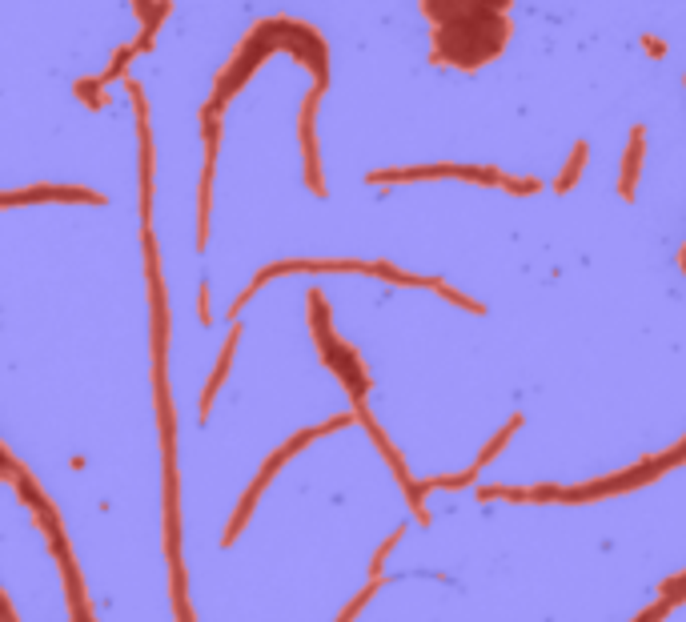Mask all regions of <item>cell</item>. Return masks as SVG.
I'll return each mask as SVG.
<instances>
[{
	"label": "cell",
	"instance_id": "cell-1",
	"mask_svg": "<svg viewBox=\"0 0 686 622\" xmlns=\"http://www.w3.org/2000/svg\"><path fill=\"white\" fill-rule=\"evenodd\" d=\"M506 41H510V21H506V13L434 25V61H438V65H454V69H462V73H474V69L490 65V61L506 49Z\"/></svg>",
	"mask_w": 686,
	"mask_h": 622
},
{
	"label": "cell",
	"instance_id": "cell-2",
	"mask_svg": "<svg viewBox=\"0 0 686 622\" xmlns=\"http://www.w3.org/2000/svg\"><path fill=\"white\" fill-rule=\"evenodd\" d=\"M510 0H422V13L434 25H450V21H466V17H490V13H506Z\"/></svg>",
	"mask_w": 686,
	"mask_h": 622
},
{
	"label": "cell",
	"instance_id": "cell-3",
	"mask_svg": "<svg viewBox=\"0 0 686 622\" xmlns=\"http://www.w3.org/2000/svg\"><path fill=\"white\" fill-rule=\"evenodd\" d=\"M17 201H85V205H101L105 197L93 193V189H65V185H37V189H25V193H9L5 205H17Z\"/></svg>",
	"mask_w": 686,
	"mask_h": 622
},
{
	"label": "cell",
	"instance_id": "cell-4",
	"mask_svg": "<svg viewBox=\"0 0 686 622\" xmlns=\"http://www.w3.org/2000/svg\"><path fill=\"white\" fill-rule=\"evenodd\" d=\"M233 342H237V330L229 334V342H225V350H221V362H217V370H213V378H209V390H205V402H201V418H209V406H213V394H217V386H221V378L229 374V354H233Z\"/></svg>",
	"mask_w": 686,
	"mask_h": 622
},
{
	"label": "cell",
	"instance_id": "cell-5",
	"mask_svg": "<svg viewBox=\"0 0 686 622\" xmlns=\"http://www.w3.org/2000/svg\"><path fill=\"white\" fill-rule=\"evenodd\" d=\"M638 161H642V129H634V137H630V153H626V169H622V197H630V189H634Z\"/></svg>",
	"mask_w": 686,
	"mask_h": 622
},
{
	"label": "cell",
	"instance_id": "cell-6",
	"mask_svg": "<svg viewBox=\"0 0 686 622\" xmlns=\"http://www.w3.org/2000/svg\"><path fill=\"white\" fill-rule=\"evenodd\" d=\"M582 161H586V145H578V149H574V157H570L566 173L558 177V193H566V189L574 185V177H582Z\"/></svg>",
	"mask_w": 686,
	"mask_h": 622
},
{
	"label": "cell",
	"instance_id": "cell-7",
	"mask_svg": "<svg viewBox=\"0 0 686 622\" xmlns=\"http://www.w3.org/2000/svg\"><path fill=\"white\" fill-rule=\"evenodd\" d=\"M502 185H506L510 193H538V189H542L538 181H506V177H502Z\"/></svg>",
	"mask_w": 686,
	"mask_h": 622
}]
</instances>
